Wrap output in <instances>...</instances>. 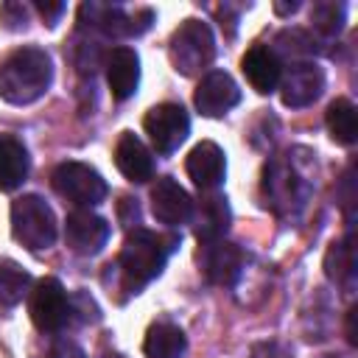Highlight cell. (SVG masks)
<instances>
[{
  "mask_svg": "<svg viewBox=\"0 0 358 358\" xmlns=\"http://www.w3.org/2000/svg\"><path fill=\"white\" fill-rule=\"evenodd\" d=\"M143 129L159 154L176 151L190 134V117L179 103H157L145 112Z\"/></svg>",
  "mask_w": 358,
  "mask_h": 358,
  "instance_id": "7",
  "label": "cell"
},
{
  "mask_svg": "<svg viewBox=\"0 0 358 358\" xmlns=\"http://www.w3.org/2000/svg\"><path fill=\"white\" fill-rule=\"evenodd\" d=\"M185 171L196 187L215 190L227 173V159H224L221 145H215L213 140H201L199 145H193L187 159H185Z\"/></svg>",
  "mask_w": 358,
  "mask_h": 358,
  "instance_id": "13",
  "label": "cell"
},
{
  "mask_svg": "<svg viewBox=\"0 0 358 358\" xmlns=\"http://www.w3.org/2000/svg\"><path fill=\"white\" fill-rule=\"evenodd\" d=\"M28 310H31V322L42 333H56L70 319V296L56 277H45L34 285Z\"/></svg>",
  "mask_w": 358,
  "mask_h": 358,
  "instance_id": "6",
  "label": "cell"
},
{
  "mask_svg": "<svg viewBox=\"0 0 358 358\" xmlns=\"http://www.w3.org/2000/svg\"><path fill=\"white\" fill-rule=\"evenodd\" d=\"M241 70H243L246 81L252 84V90L260 95L274 92L282 78V64H280L277 53L266 45H252L241 59Z\"/></svg>",
  "mask_w": 358,
  "mask_h": 358,
  "instance_id": "14",
  "label": "cell"
},
{
  "mask_svg": "<svg viewBox=\"0 0 358 358\" xmlns=\"http://www.w3.org/2000/svg\"><path fill=\"white\" fill-rule=\"evenodd\" d=\"M50 81L53 64L42 48H17L0 62V98L14 106L39 101Z\"/></svg>",
  "mask_w": 358,
  "mask_h": 358,
  "instance_id": "1",
  "label": "cell"
},
{
  "mask_svg": "<svg viewBox=\"0 0 358 358\" xmlns=\"http://www.w3.org/2000/svg\"><path fill=\"white\" fill-rule=\"evenodd\" d=\"M263 193H266V199H271V204L291 207V201H296V179H294V171L285 162L266 165V171H263Z\"/></svg>",
  "mask_w": 358,
  "mask_h": 358,
  "instance_id": "21",
  "label": "cell"
},
{
  "mask_svg": "<svg viewBox=\"0 0 358 358\" xmlns=\"http://www.w3.org/2000/svg\"><path fill=\"white\" fill-rule=\"evenodd\" d=\"M355 268V252H352V243L350 241H341V243H333L324 255V274L336 282H344Z\"/></svg>",
  "mask_w": 358,
  "mask_h": 358,
  "instance_id": "23",
  "label": "cell"
},
{
  "mask_svg": "<svg viewBox=\"0 0 358 358\" xmlns=\"http://www.w3.org/2000/svg\"><path fill=\"white\" fill-rule=\"evenodd\" d=\"M109 358H123V355H109Z\"/></svg>",
  "mask_w": 358,
  "mask_h": 358,
  "instance_id": "30",
  "label": "cell"
},
{
  "mask_svg": "<svg viewBox=\"0 0 358 358\" xmlns=\"http://www.w3.org/2000/svg\"><path fill=\"white\" fill-rule=\"evenodd\" d=\"M324 123H327V131L336 143L341 145H352L355 137H358V115H355V106L350 98H336L330 106H327V115H324Z\"/></svg>",
  "mask_w": 358,
  "mask_h": 358,
  "instance_id": "20",
  "label": "cell"
},
{
  "mask_svg": "<svg viewBox=\"0 0 358 358\" xmlns=\"http://www.w3.org/2000/svg\"><path fill=\"white\" fill-rule=\"evenodd\" d=\"M241 101V90L235 84V78L224 70H213L207 73L199 87H196V95H193V103L196 109L204 115V117H221L227 115L235 103Z\"/></svg>",
  "mask_w": 358,
  "mask_h": 358,
  "instance_id": "8",
  "label": "cell"
},
{
  "mask_svg": "<svg viewBox=\"0 0 358 358\" xmlns=\"http://www.w3.org/2000/svg\"><path fill=\"white\" fill-rule=\"evenodd\" d=\"M109 241V224L90 213V210H76L64 221V243L76 255H98Z\"/></svg>",
  "mask_w": 358,
  "mask_h": 358,
  "instance_id": "9",
  "label": "cell"
},
{
  "mask_svg": "<svg viewBox=\"0 0 358 358\" xmlns=\"http://www.w3.org/2000/svg\"><path fill=\"white\" fill-rule=\"evenodd\" d=\"M11 235L31 252L48 249L56 241V215L45 199L28 193L11 204Z\"/></svg>",
  "mask_w": 358,
  "mask_h": 358,
  "instance_id": "3",
  "label": "cell"
},
{
  "mask_svg": "<svg viewBox=\"0 0 358 358\" xmlns=\"http://www.w3.org/2000/svg\"><path fill=\"white\" fill-rule=\"evenodd\" d=\"M190 210H193V199L176 179L171 176L157 179V185L151 187V213L159 224L168 227L185 224L190 218Z\"/></svg>",
  "mask_w": 358,
  "mask_h": 358,
  "instance_id": "12",
  "label": "cell"
},
{
  "mask_svg": "<svg viewBox=\"0 0 358 358\" xmlns=\"http://www.w3.org/2000/svg\"><path fill=\"white\" fill-rule=\"evenodd\" d=\"M165 243H176V238H159L148 229H134L126 241L123 249L117 255V271H120V285L129 294H137L140 288H145L154 277H159V271L165 268L168 252L171 246Z\"/></svg>",
  "mask_w": 358,
  "mask_h": 358,
  "instance_id": "2",
  "label": "cell"
},
{
  "mask_svg": "<svg viewBox=\"0 0 358 358\" xmlns=\"http://www.w3.org/2000/svg\"><path fill=\"white\" fill-rule=\"evenodd\" d=\"M347 338H350V344H358V338H355V308H350V313H347Z\"/></svg>",
  "mask_w": 358,
  "mask_h": 358,
  "instance_id": "28",
  "label": "cell"
},
{
  "mask_svg": "<svg viewBox=\"0 0 358 358\" xmlns=\"http://www.w3.org/2000/svg\"><path fill=\"white\" fill-rule=\"evenodd\" d=\"M0 22H3L6 28L17 31V28H25L28 14H25V8H22L20 3H6V6L0 8Z\"/></svg>",
  "mask_w": 358,
  "mask_h": 358,
  "instance_id": "25",
  "label": "cell"
},
{
  "mask_svg": "<svg viewBox=\"0 0 358 358\" xmlns=\"http://www.w3.org/2000/svg\"><path fill=\"white\" fill-rule=\"evenodd\" d=\"M48 358H87V355H84V350H81L78 344H73V341H59V344H53V350H50Z\"/></svg>",
  "mask_w": 358,
  "mask_h": 358,
  "instance_id": "26",
  "label": "cell"
},
{
  "mask_svg": "<svg viewBox=\"0 0 358 358\" xmlns=\"http://www.w3.org/2000/svg\"><path fill=\"white\" fill-rule=\"evenodd\" d=\"M310 22H313L316 31L333 36L344 25V6L341 3H316L313 11H310Z\"/></svg>",
  "mask_w": 358,
  "mask_h": 358,
  "instance_id": "24",
  "label": "cell"
},
{
  "mask_svg": "<svg viewBox=\"0 0 358 358\" xmlns=\"http://www.w3.org/2000/svg\"><path fill=\"white\" fill-rule=\"evenodd\" d=\"M50 185H53V190L64 201H73L78 207H95V204H101L106 199V190H109L106 182H103V176L92 165L76 162V159L56 165V171L50 173Z\"/></svg>",
  "mask_w": 358,
  "mask_h": 358,
  "instance_id": "5",
  "label": "cell"
},
{
  "mask_svg": "<svg viewBox=\"0 0 358 358\" xmlns=\"http://www.w3.org/2000/svg\"><path fill=\"white\" fill-rule=\"evenodd\" d=\"M187 350V338L173 322H154L145 333L143 352L145 358H182Z\"/></svg>",
  "mask_w": 358,
  "mask_h": 358,
  "instance_id": "18",
  "label": "cell"
},
{
  "mask_svg": "<svg viewBox=\"0 0 358 358\" xmlns=\"http://www.w3.org/2000/svg\"><path fill=\"white\" fill-rule=\"evenodd\" d=\"M229 204L227 196L215 193V190H204L201 199L193 204L190 210V221H193V235L201 243H213L221 241V235L229 229Z\"/></svg>",
  "mask_w": 358,
  "mask_h": 358,
  "instance_id": "10",
  "label": "cell"
},
{
  "mask_svg": "<svg viewBox=\"0 0 358 358\" xmlns=\"http://www.w3.org/2000/svg\"><path fill=\"white\" fill-rule=\"evenodd\" d=\"M28 176V151L17 137H0V190H14Z\"/></svg>",
  "mask_w": 358,
  "mask_h": 358,
  "instance_id": "19",
  "label": "cell"
},
{
  "mask_svg": "<svg viewBox=\"0 0 358 358\" xmlns=\"http://www.w3.org/2000/svg\"><path fill=\"white\" fill-rule=\"evenodd\" d=\"M36 8H39V14H42V20H45L48 25H53V22L62 17V11H64V3H48V0L42 3V0H39V3H36Z\"/></svg>",
  "mask_w": 358,
  "mask_h": 358,
  "instance_id": "27",
  "label": "cell"
},
{
  "mask_svg": "<svg viewBox=\"0 0 358 358\" xmlns=\"http://www.w3.org/2000/svg\"><path fill=\"white\" fill-rule=\"evenodd\" d=\"M115 165L129 182H148L154 173V157L140 137L123 131L115 145Z\"/></svg>",
  "mask_w": 358,
  "mask_h": 358,
  "instance_id": "17",
  "label": "cell"
},
{
  "mask_svg": "<svg viewBox=\"0 0 358 358\" xmlns=\"http://www.w3.org/2000/svg\"><path fill=\"white\" fill-rule=\"evenodd\" d=\"M31 288V274L8 257H0V305H17Z\"/></svg>",
  "mask_w": 358,
  "mask_h": 358,
  "instance_id": "22",
  "label": "cell"
},
{
  "mask_svg": "<svg viewBox=\"0 0 358 358\" xmlns=\"http://www.w3.org/2000/svg\"><path fill=\"white\" fill-rule=\"evenodd\" d=\"M299 8V3H291V6H282V3H274V11L277 14H294Z\"/></svg>",
  "mask_w": 358,
  "mask_h": 358,
  "instance_id": "29",
  "label": "cell"
},
{
  "mask_svg": "<svg viewBox=\"0 0 358 358\" xmlns=\"http://www.w3.org/2000/svg\"><path fill=\"white\" fill-rule=\"evenodd\" d=\"M201 271L213 285H232L243 271V255L235 243H227V241L204 243Z\"/></svg>",
  "mask_w": 358,
  "mask_h": 358,
  "instance_id": "15",
  "label": "cell"
},
{
  "mask_svg": "<svg viewBox=\"0 0 358 358\" xmlns=\"http://www.w3.org/2000/svg\"><path fill=\"white\" fill-rule=\"evenodd\" d=\"M168 56L173 70L182 76H196L199 70H204L215 56V39L210 25L201 20H185L171 36Z\"/></svg>",
  "mask_w": 358,
  "mask_h": 358,
  "instance_id": "4",
  "label": "cell"
},
{
  "mask_svg": "<svg viewBox=\"0 0 358 358\" xmlns=\"http://www.w3.org/2000/svg\"><path fill=\"white\" fill-rule=\"evenodd\" d=\"M324 90V73L313 62H299L291 67L285 78H280V98L285 106L299 109L313 103Z\"/></svg>",
  "mask_w": 358,
  "mask_h": 358,
  "instance_id": "11",
  "label": "cell"
},
{
  "mask_svg": "<svg viewBox=\"0 0 358 358\" xmlns=\"http://www.w3.org/2000/svg\"><path fill=\"white\" fill-rule=\"evenodd\" d=\"M106 84L115 101H126L140 84V59L131 48H112L106 56Z\"/></svg>",
  "mask_w": 358,
  "mask_h": 358,
  "instance_id": "16",
  "label": "cell"
}]
</instances>
